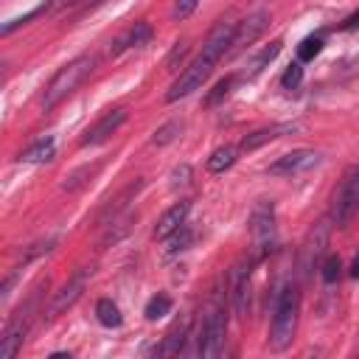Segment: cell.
I'll return each mask as SVG.
<instances>
[{
	"instance_id": "f1b7e54d",
	"label": "cell",
	"mask_w": 359,
	"mask_h": 359,
	"mask_svg": "<svg viewBox=\"0 0 359 359\" xmlns=\"http://www.w3.org/2000/svg\"><path fill=\"white\" fill-rule=\"evenodd\" d=\"M300 81H303V65H300V62H292V65L283 70L280 84H283L286 90H297V87H300Z\"/></svg>"
},
{
	"instance_id": "5bb4252c",
	"label": "cell",
	"mask_w": 359,
	"mask_h": 359,
	"mask_svg": "<svg viewBox=\"0 0 359 359\" xmlns=\"http://www.w3.org/2000/svg\"><path fill=\"white\" fill-rule=\"evenodd\" d=\"M294 129H297V123H294V121L272 123V126L255 129V132H250V135L241 140V149H244V151H255V149H261L264 143H272V140H278V137H283V135H292Z\"/></svg>"
},
{
	"instance_id": "9a60e30c",
	"label": "cell",
	"mask_w": 359,
	"mask_h": 359,
	"mask_svg": "<svg viewBox=\"0 0 359 359\" xmlns=\"http://www.w3.org/2000/svg\"><path fill=\"white\" fill-rule=\"evenodd\" d=\"M188 328H191V320H188V317H182L180 323H174V328H171V331L165 334V339H163L160 356H165V359L182 356V345H185V339H188Z\"/></svg>"
},
{
	"instance_id": "836d02e7",
	"label": "cell",
	"mask_w": 359,
	"mask_h": 359,
	"mask_svg": "<svg viewBox=\"0 0 359 359\" xmlns=\"http://www.w3.org/2000/svg\"><path fill=\"white\" fill-rule=\"evenodd\" d=\"M351 278H359V255H356L353 264H351Z\"/></svg>"
},
{
	"instance_id": "e575fe53",
	"label": "cell",
	"mask_w": 359,
	"mask_h": 359,
	"mask_svg": "<svg viewBox=\"0 0 359 359\" xmlns=\"http://www.w3.org/2000/svg\"><path fill=\"white\" fill-rule=\"evenodd\" d=\"M50 359H70V353H65V351H56V353H50Z\"/></svg>"
},
{
	"instance_id": "d590c367",
	"label": "cell",
	"mask_w": 359,
	"mask_h": 359,
	"mask_svg": "<svg viewBox=\"0 0 359 359\" xmlns=\"http://www.w3.org/2000/svg\"><path fill=\"white\" fill-rule=\"evenodd\" d=\"M306 359H320V353H317V351H311V353H309Z\"/></svg>"
},
{
	"instance_id": "83f0119b",
	"label": "cell",
	"mask_w": 359,
	"mask_h": 359,
	"mask_svg": "<svg viewBox=\"0 0 359 359\" xmlns=\"http://www.w3.org/2000/svg\"><path fill=\"white\" fill-rule=\"evenodd\" d=\"M95 171H98V165H84V168L73 171V174L65 180V185H62V188H65V191H79V188H81V185H84Z\"/></svg>"
},
{
	"instance_id": "7a4b0ae2",
	"label": "cell",
	"mask_w": 359,
	"mask_h": 359,
	"mask_svg": "<svg viewBox=\"0 0 359 359\" xmlns=\"http://www.w3.org/2000/svg\"><path fill=\"white\" fill-rule=\"evenodd\" d=\"M93 67H95V56H93V53H81V56L70 59L67 65H62V67L50 76V81H48V87H45V93H42V107H45V109H53L59 101H65V98L93 73Z\"/></svg>"
},
{
	"instance_id": "603a6c76",
	"label": "cell",
	"mask_w": 359,
	"mask_h": 359,
	"mask_svg": "<svg viewBox=\"0 0 359 359\" xmlns=\"http://www.w3.org/2000/svg\"><path fill=\"white\" fill-rule=\"evenodd\" d=\"M168 311H171V297L160 292V294H154V297L146 303V311H143V314H146V320H151V323H154V320L165 317Z\"/></svg>"
},
{
	"instance_id": "e0dca14e",
	"label": "cell",
	"mask_w": 359,
	"mask_h": 359,
	"mask_svg": "<svg viewBox=\"0 0 359 359\" xmlns=\"http://www.w3.org/2000/svg\"><path fill=\"white\" fill-rule=\"evenodd\" d=\"M53 154H56V140L48 135V137H42V140H36L34 146H28L25 151H20V163H48V160H53Z\"/></svg>"
},
{
	"instance_id": "8992f818",
	"label": "cell",
	"mask_w": 359,
	"mask_h": 359,
	"mask_svg": "<svg viewBox=\"0 0 359 359\" xmlns=\"http://www.w3.org/2000/svg\"><path fill=\"white\" fill-rule=\"evenodd\" d=\"M227 337V314L224 306H213L205 317L202 337H199V359H222Z\"/></svg>"
},
{
	"instance_id": "3957f363",
	"label": "cell",
	"mask_w": 359,
	"mask_h": 359,
	"mask_svg": "<svg viewBox=\"0 0 359 359\" xmlns=\"http://www.w3.org/2000/svg\"><path fill=\"white\" fill-rule=\"evenodd\" d=\"M250 233H252L250 261H252V264H261L266 255H272V250H275V244H278V233H275V208H272V202H261V205L252 210Z\"/></svg>"
},
{
	"instance_id": "d6a6232c",
	"label": "cell",
	"mask_w": 359,
	"mask_h": 359,
	"mask_svg": "<svg viewBox=\"0 0 359 359\" xmlns=\"http://www.w3.org/2000/svg\"><path fill=\"white\" fill-rule=\"evenodd\" d=\"M337 28H339V31H353V28H359V8H356L351 17H345V20H342Z\"/></svg>"
},
{
	"instance_id": "8fae6325",
	"label": "cell",
	"mask_w": 359,
	"mask_h": 359,
	"mask_svg": "<svg viewBox=\"0 0 359 359\" xmlns=\"http://www.w3.org/2000/svg\"><path fill=\"white\" fill-rule=\"evenodd\" d=\"M266 22H269V14H266V11H252V14H247L241 22H236V36H233L230 53H238V50H244L247 45H252V42L266 31Z\"/></svg>"
},
{
	"instance_id": "8d00e7d4",
	"label": "cell",
	"mask_w": 359,
	"mask_h": 359,
	"mask_svg": "<svg viewBox=\"0 0 359 359\" xmlns=\"http://www.w3.org/2000/svg\"><path fill=\"white\" fill-rule=\"evenodd\" d=\"M351 359H359V353H353V356H351Z\"/></svg>"
},
{
	"instance_id": "ba28073f",
	"label": "cell",
	"mask_w": 359,
	"mask_h": 359,
	"mask_svg": "<svg viewBox=\"0 0 359 359\" xmlns=\"http://www.w3.org/2000/svg\"><path fill=\"white\" fill-rule=\"evenodd\" d=\"M90 278H93V269H90V266L76 269V272L70 275V280H67V283L53 294V300H50V306H48V314H50V317H56V314L67 311V309L81 297V292L87 289Z\"/></svg>"
},
{
	"instance_id": "5b68a950",
	"label": "cell",
	"mask_w": 359,
	"mask_h": 359,
	"mask_svg": "<svg viewBox=\"0 0 359 359\" xmlns=\"http://www.w3.org/2000/svg\"><path fill=\"white\" fill-rule=\"evenodd\" d=\"M252 261L250 255L238 258L230 269V306H233V314L238 320H244L250 314V297H252Z\"/></svg>"
},
{
	"instance_id": "484cf974",
	"label": "cell",
	"mask_w": 359,
	"mask_h": 359,
	"mask_svg": "<svg viewBox=\"0 0 359 359\" xmlns=\"http://www.w3.org/2000/svg\"><path fill=\"white\" fill-rule=\"evenodd\" d=\"M191 238H194V233H191V227L185 224V227H182V230H177L171 238H165V252H168V255L182 252V250L191 244Z\"/></svg>"
},
{
	"instance_id": "7402d4cb",
	"label": "cell",
	"mask_w": 359,
	"mask_h": 359,
	"mask_svg": "<svg viewBox=\"0 0 359 359\" xmlns=\"http://www.w3.org/2000/svg\"><path fill=\"white\" fill-rule=\"evenodd\" d=\"M180 132H182V121H165L154 135H151V143L154 146H168V143H174L177 137H180Z\"/></svg>"
},
{
	"instance_id": "4dcf8cb0",
	"label": "cell",
	"mask_w": 359,
	"mask_h": 359,
	"mask_svg": "<svg viewBox=\"0 0 359 359\" xmlns=\"http://www.w3.org/2000/svg\"><path fill=\"white\" fill-rule=\"evenodd\" d=\"M188 180H191V165H188V163H182V165H177V168L171 171V188L185 185Z\"/></svg>"
},
{
	"instance_id": "4316f807",
	"label": "cell",
	"mask_w": 359,
	"mask_h": 359,
	"mask_svg": "<svg viewBox=\"0 0 359 359\" xmlns=\"http://www.w3.org/2000/svg\"><path fill=\"white\" fill-rule=\"evenodd\" d=\"M339 275H342V261H339V255H328V258L323 261V266H320V278H323L325 283H337Z\"/></svg>"
},
{
	"instance_id": "30bf717a",
	"label": "cell",
	"mask_w": 359,
	"mask_h": 359,
	"mask_svg": "<svg viewBox=\"0 0 359 359\" xmlns=\"http://www.w3.org/2000/svg\"><path fill=\"white\" fill-rule=\"evenodd\" d=\"M317 163H320V154L314 149H294V151L278 157L269 165V174H275V177H294V174H303V171L314 168Z\"/></svg>"
},
{
	"instance_id": "74e56055",
	"label": "cell",
	"mask_w": 359,
	"mask_h": 359,
	"mask_svg": "<svg viewBox=\"0 0 359 359\" xmlns=\"http://www.w3.org/2000/svg\"><path fill=\"white\" fill-rule=\"evenodd\" d=\"M230 359H236V353H233V356H230Z\"/></svg>"
},
{
	"instance_id": "ac0fdd59",
	"label": "cell",
	"mask_w": 359,
	"mask_h": 359,
	"mask_svg": "<svg viewBox=\"0 0 359 359\" xmlns=\"http://www.w3.org/2000/svg\"><path fill=\"white\" fill-rule=\"evenodd\" d=\"M236 160H238V149H236V146H219V149L208 157L205 165H208L210 174H224Z\"/></svg>"
},
{
	"instance_id": "2e32d148",
	"label": "cell",
	"mask_w": 359,
	"mask_h": 359,
	"mask_svg": "<svg viewBox=\"0 0 359 359\" xmlns=\"http://www.w3.org/2000/svg\"><path fill=\"white\" fill-rule=\"evenodd\" d=\"M149 39H151V25H149L146 20H140V22H135L121 39H115L112 53H121V50H126V48H143Z\"/></svg>"
},
{
	"instance_id": "4fadbf2b",
	"label": "cell",
	"mask_w": 359,
	"mask_h": 359,
	"mask_svg": "<svg viewBox=\"0 0 359 359\" xmlns=\"http://www.w3.org/2000/svg\"><path fill=\"white\" fill-rule=\"evenodd\" d=\"M188 210H191V202H188V199H180L177 205H171V208L157 219L154 238L165 241V238H171L177 230H182V227H185V219H188Z\"/></svg>"
},
{
	"instance_id": "52a82bcc",
	"label": "cell",
	"mask_w": 359,
	"mask_h": 359,
	"mask_svg": "<svg viewBox=\"0 0 359 359\" xmlns=\"http://www.w3.org/2000/svg\"><path fill=\"white\" fill-rule=\"evenodd\" d=\"M210 70H213V62H208L202 53L177 76V81L168 87V93H165V101H180V98H185V95H191L194 90H199L202 84H205V79L210 76Z\"/></svg>"
},
{
	"instance_id": "1f68e13d",
	"label": "cell",
	"mask_w": 359,
	"mask_h": 359,
	"mask_svg": "<svg viewBox=\"0 0 359 359\" xmlns=\"http://www.w3.org/2000/svg\"><path fill=\"white\" fill-rule=\"evenodd\" d=\"M191 11H196V3H194V0H188V3H177V6L171 8V14H174L177 20H182V17H188Z\"/></svg>"
},
{
	"instance_id": "d6986e66",
	"label": "cell",
	"mask_w": 359,
	"mask_h": 359,
	"mask_svg": "<svg viewBox=\"0 0 359 359\" xmlns=\"http://www.w3.org/2000/svg\"><path fill=\"white\" fill-rule=\"evenodd\" d=\"M280 45H283L280 39L269 42V45H266V48H264V50H261V53H258V56H255V59L247 65V70H244L238 79H252V76H258V73H261V70H264V67H266V65H269V62H272V59L280 53Z\"/></svg>"
},
{
	"instance_id": "44dd1931",
	"label": "cell",
	"mask_w": 359,
	"mask_h": 359,
	"mask_svg": "<svg viewBox=\"0 0 359 359\" xmlns=\"http://www.w3.org/2000/svg\"><path fill=\"white\" fill-rule=\"evenodd\" d=\"M140 185H143L140 180H135V182H129V185H126V188H123V191H121V194H118V196H115V199L109 202V208H107V210L101 213V222H107L109 216L115 219V216L121 213V208H126V202H129V199H132V196L137 194V188H140Z\"/></svg>"
},
{
	"instance_id": "6da1fadb",
	"label": "cell",
	"mask_w": 359,
	"mask_h": 359,
	"mask_svg": "<svg viewBox=\"0 0 359 359\" xmlns=\"http://www.w3.org/2000/svg\"><path fill=\"white\" fill-rule=\"evenodd\" d=\"M297 320H300V289L297 283H286L275 297L272 323H269V348L275 353H283L292 345L297 334Z\"/></svg>"
},
{
	"instance_id": "cb8c5ba5",
	"label": "cell",
	"mask_w": 359,
	"mask_h": 359,
	"mask_svg": "<svg viewBox=\"0 0 359 359\" xmlns=\"http://www.w3.org/2000/svg\"><path fill=\"white\" fill-rule=\"evenodd\" d=\"M238 81V76H224V79H219L216 84H213V90L205 95V107H216L230 90H233V84Z\"/></svg>"
},
{
	"instance_id": "ffe728a7",
	"label": "cell",
	"mask_w": 359,
	"mask_h": 359,
	"mask_svg": "<svg viewBox=\"0 0 359 359\" xmlns=\"http://www.w3.org/2000/svg\"><path fill=\"white\" fill-rule=\"evenodd\" d=\"M95 317H98V323H101V325H107V328H118V325L123 323L121 309H118L109 297H101V300L95 303Z\"/></svg>"
},
{
	"instance_id": "277c9868",
	"label": "cell",
	"mask_w": 359,
	"mask_h": 359,
	"mask_svg": "<svg viewBox=\"0 0 359 359\" xmlns=\"http://www.w3.org/2000/svg\"><path fill=\"white\" fill-rule=\"evenodd\" d=\"M359 213V163L348 165L337 191H334V202H331V219L337 227L351 224V219Z\"/></svg>"
},
{
	"instance_id": "9c48e42d",
	"label": "cell",
	"mask_w": 359,
	"mask_h": 359,
	"mask_svg": "<svg viewBox=\"0 0 359 359\" xmlns=\"http://www.w3.org/2000/svg\"><path fill=\"white\" fill-rule=\"evenodd\" d=\"M328 247V224L325 222H317L309 236L303 238V247H300V272L303 275H311V269L320 266V258Z\"/></svg>"
},
{
	"instance_id": "7c38bea8",
	"label": "cell",
	"mask_w": 359,
	"mask_h": 359,
	"mask_svg": "<svg viewBox=\"0 0 359 359\" xmlns=\"http://www.w3.org/2000/svg\"><path fill=\"white\" fill-rule=\"evenodd\" d=\"M126 121V109L123 107H115V109H107L87 132H84V137H81V146H98V143H104L109 135H115L118 132V126Z\"/></svg>"
},
{
	"instance_id": "d4e9b609",
	"label": "cell",
	"mask_w": 359,
	"mask_h": 359,
	"mask_svg": "<svg viewBox=\"0 0 359 359\" xmlns=\"http://www.w3.org/2000/svg\"><path fill=\"white\" fill-rule=\"evenodd\" d=\"M323 50V36H306L300 45H297V62H311L317 53Z\"/></svg>"
},
{
	"instance_id": "f546056e",
	"label": "cell",
	"mask_w": 359,
	"mask_h": 359,
	"mask_svg": "<svg viewBox=\"0 0 359 359\" xmlns=\"http://www.w3.org/2000/svg\"><path fill=\"white\" fill-rule=\"evenodd\" d=\"M185 53H188V39L174 42V48H171V53H168V59H165V67H168V70H177V65L185 59Z\"/></svg>"
}]
</instances>
